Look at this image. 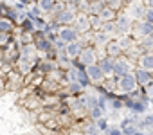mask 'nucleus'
<instances>
[{"label": "nucleus", "instance_id": "obj_1", "mask_svg": "<svg viewBox=\"0 0 153 135\" xmlns=\"http://www.w3.org/2000/svg\"><path fill=\"white\" fill-rule=\"evenodd\" d=\"M59 36H61L65 42H74V40H76V31H74V29H68V27H65V29H61Z\"/></svg>", "mask_w": 153, "mask_h": 135}, {"label": "nucleus", "instance_id": "obj_2", "mask_svg": "<svg viewBox=\"0 0 153 135\" xmlns=\"http://www.w3.org/2000/svg\"><path fill=\"white\" fill-rule=\"evenodd\" d=\"M121 88H123V90H133V88H135V79L130 78V76H124V78L121 79Z\"/></svg>", "mask_w": 153, "mask_h": 135}, {"label": "nucleus", "instance_id": "obj_3", "mask_svg": "<svg viewBox=\"0 0 153 135\" xmlns=\"http://www.w3.org/2000/svg\"><path fill=\"white\" fill-rule=\"evenodd\" d=\"M114 15H115V13H114L112 7H103L97 16H99V20H114Z\"/></svg>", "mask_w": 153, "mask_h": 135}, {"label": "nucleus", "instance_id": "obj_4", "mask_svg": "<svg viewBox=\"0 0 153 135\" xmlns=\"http://www.w3.org/2000/svg\"><path fill=\"white\" fill-rule=\"evenodd\" d=\"M94 61V50H85L81 54V63H87V65H92Z\"/></svg>", "mask_w": 153, "mask_h": 135}, {"label": "nucleus", "instance_id": "obj_5", "mask_svg": "<svg viewBox=\"0 0 153 135\" xmlns=\"http://www.w3.org/2000/svg\"><path fill=\"white\" fill-rule=\"evenodd\" d=\"M79 47H81V45L76 42V40H74V42H70V45L67 47V50H68L67 54H68V56H76V54H78V50H79Z\"/></svg>", "mask_w": 153, "mask_h": 135}, {"label": "nucleus", "instance_id": "obj_6", "mask_svg": "<svg viewBox=\"0 0 153 135\" xmlns=\"http://www.w3.org/2000/svg\"><path fill=\"white\" fill-rule=\"evenodd\" d=\"M119 31H128L130 29V18H126V16H123L119 22H117V25H115Z\"/></svg>", "mask_w": 153, "mask_h": 135}, {"label": "nucleus", "instance_id": "obj_7", "mask_svg": "<svg viewBox=\"0 0 153 135\" xmlns=\"http://www.w3.org/2000/svg\"><path fill=\"white\" fill-rule=\"evenodd\" d=\"M88 72H90V76H92L94 79H101V76H103V70L97 69L96 65H90V67H88Z\"/></svg>", "mask_w": 153, "mask_h": 135}, {"label": "nucleus", "instance_id": "obj_8", "mask_svg": "<svg viewBox=\"0 0 153 135\" xmlns=\"http://www.w3.org/2000/svg\"><path fill=\"white\" fill-rule=\"evenodd\" d=\"M121 52V43H110L108 42V54L110 56H117Z\"/></svg>", "mask_w": 153, "mask_h": 135}, {"label": "nucleus", "instance_id": "obj_9", "mask_svg": "<svg viewBox=\"0 0 153 135\" xmlns=\"http://www.w3.org/2000/svg\"><path fill=\"white\" fill-rule=\"evenodd\" d=\"M88 24H90V20H88L87 16H79V18H78V29H81V31L85 29V31H87V29L90 27Z\"/></svg>", "mask_w": 153, "mask_h": 135}, {"label": "nucleus", "instance_id": "obj_10", "mask_svg": "<svg viewBox=\"0 0 153 135\" xmlns=\"http://www.w3.org/2000/svg\"><path fill=\"white\" fill-rule=\"evenodd\" d=\"M140 65L144 69H153V56H144L140 58Z\"/></svg>", "mask_w": 153, "mask_h": 135}, {"label": "nucleus", "instance_id": "obj_11", "mask_svg": "<svg viewBox=\"0 0 153 135\" xmlns=\"http://www.w3.org/2000/svg\"><path fill=\"white\" fill-rule=\"evenodd\" d=\"M142 15H144V9L140 11V6H131L130 16H133V18H139V16H142Z\"/></svg>", "mask_w": 153, "mask_h": 135}, {"label": "nucleus", "instance_id": "obj_12", "mask_svg": "<svg viewBox=\"0 0 153 135\" xmlns=\"http://www.w3.org/2000/svg\"><path fill=\"white\" fill-rule=\"evenodd\" d=\"M139 31H140L142 34H149V33L153 31V27H151L149 22H146V24H140V25H139Z\"/></svg>", "mask_w": 153, "mask_h": 135}, {"label": "nucleus", "instance_id": "obj_13", "mask_svg": "<svg viewBox=\"0 0 153 135\" xmlns=\"http://www.w3.org/2000/svg\"><path fill=\"white\" fill-rule=\"evenodd\" d=\"M38 4H40V7H42L43 11H49V9L52 7V0H40Z\"/></svg>", "mask_w": 153, "mask_h": 135}, {"label": "nucleus", "instance_id": "obj_14", "mask_svg": "<svg viewBox=\"0 0 153 135\" xmlns=\"http://www.w3.org/2000/svg\"><path fill=\"white\" fill-rule=\"evenodd\" d=\"M11 29H13V25H11L9 20H2V22H0V31H11Z\"/></svg>", "mask_w": 153, "mask_h": 135}, {"label": "nucleus", "instance_id": "obj_15", "mask_svg": "<svg viewBox=\"0 0 153 135\" xmlns=\"http://www.w3.org/2000/svg\"><path fill=\"white\" fill-rule=\"evenodd\" d=\"M137 78H139V81H140V83H148V79H149V74H148L146 70H144V72L140 70V72L137 74Z\"/></svg>", "mask_w": 153, "mask_h": 135}, {"label": "nucleus", "instance_id": "obj_16", "mask_svg": "<svg viewBox=\"0 0 153 135\" xmlns=\"http://www.w3.org/2000/svg\"><path fill=\"white\" fill-rule=\"evenodd\" d=\"M90 7H92V13H94V15H99V11L103 9V4H97V2H94Z\"/></svg>", "mask_w": 153, "mask_h": 135}, {"label": "nucleus", "instance_id": "obj_17", "mask_svg": "<svg viewBox=\"0 0 153 135\" xmlns=\"http://www.w3.org/2000/svg\"><path fill=\"white\" fill-rule=\"evenodd\" d=\"M144 13H146V18H148L149 22H153V7H149V9L144 11Z\"/></svg>", "mask_w": 153, "mask_h": 135}, {"label": "nucleus", "instance_id": "obj_18", "mask_svg": "<svg viewBox=\"0 0 153 135\" xmlns=\"http://www.w3.org/2000/svg\"><path fill=\"white\" fill-rule=\"evenodd\" d=\"M151 40H153V31H151Z\"/></svg>", "mask_w": 153, "mask_h": 135}]
</instances>
